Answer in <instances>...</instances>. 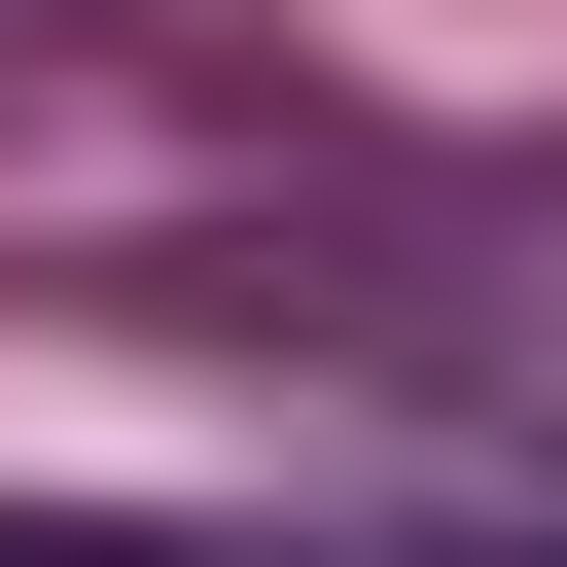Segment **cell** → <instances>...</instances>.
<instances>
[{
  "mask_svg": "<svg viewBox=\"0 0 567 567\" xmlns=\"http://www.w3.org/2000/svg\"><path fill=\"white\" fill-rule=\"evenodd\" d=\"M0 567H213V532H0Z\"/></svg>",
  "mask_w": 567,
  "mask_h": 567,
  "instance_id": "obj_1",
  "label": "cell"
}]
</instances>
